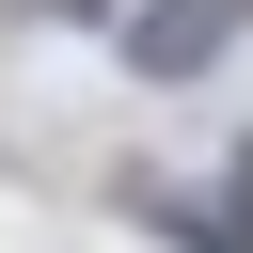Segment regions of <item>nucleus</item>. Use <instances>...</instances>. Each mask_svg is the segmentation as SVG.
I'll use <instances>...</instances> for the list:
<instances>
[{"instance_id":"nucleus-1","label":"nucleus","mask_w":253,"mask_h":253,"mask_svg":"<svg viewBox=\"0 0 253 253\" xmlns=\"http://www.w3.org/2000/svg\"><path fill=\"white\" fill-rule=\"evenodd\" d=\"M237 16H253V0H142V16H126V63H142V79H206V63L237 47Z\"/></svg>"}]
</instances>
